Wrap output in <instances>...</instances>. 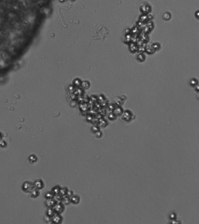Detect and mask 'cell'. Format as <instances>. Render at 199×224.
Segmentation results:
<instances>
[{"label":"cell","mask_w":199,"mask_h":224,"mask_svg":"<svg viewBox=\"0 0 199 224\" xmlns=\"http://www.w3.org/2000/svg\"><path fill=\"white\" fill-rule=\"evenodd\" d=\"M22 190L25 193H30L31 190L34 188L33 183L31 181H26L24 182L22 184Z\"/></svg>","instance_id":"obj_1"},{"label":"cell","mask_w":199,"mask_h":224,"mask_svg":"<svg viewBox=\"0 0 199 224\" xmlns=\"http://www.w3.org/2000/svg\"><path fill=\"white\" fill-rule=\"evenodd\" d=\"M53 208H54V210H55L56 213L60 214L62 213L64 210V204H63L62 202H57V203L56 204V205L53 207Z\"/></svg>","instance_id":"obj_2"},{"label":"cell","mask_w":199,"mask_h":224,"mask_svg":"<svg viewBox=\"0 0 199 224\" xmlns=\"http://www.w3.org/2000/svg\"><path fill=\"white\" fill-rule=\"evenodd\" d=\"M62 217L61 216V215H60V214L58 213H56L55 214L53 215L52 218H51V221L54 224H59L62 221Z\"/></svg>","instance_id":"obj_3"},{"label":"cell","mask_w":199,"mask_h":224,"mask_svg":"<svg viewBox=\"0 0 199 224\" xmlns=\"http://www.w3.org/2000/svg\"><path fill=\"white\" fill-rule=\"evenodd\" d=\"M33 185H34V188L38 189V190H40V189L43 188L44 187V183L40 179H38L35 181L33 183Z\"/></svg>","instance_id":"obj_4"},{"label":"cell","mask_w":199,"mask_h":224,"mask_svg":"<svg viewBox=\"0 0 199 224\" xmlns=\"http://www.w3.org/2000/svg\"><path fill=\"white\" fill-rule=\"evenodd\" d=\"M57 203L56 200L53 198L47 199L45 204L48 208H53Z\"/></svg>","instance_id":"obj_5"},{"label":"cell","mask_w":199,"mask_h":224,"mask_svg":"<svg viewBox=\"0 0 199 224\" xmlns=\"http://www.w3.org/2000/svg\"><path fill=\"white\" fill-rule=\"evenodd\" d=\"M30 196L32 197V198H36L39 195L40 193L39 191V190L38 189L35 188H33L32 190L30 192Z\"/></svg>","instance_id":"obj_6"},{"label":"cell","mask_w":199,"mask_h":224,"mask_svg":"<svg viewBox=\"0 0 199 224\" xmlns=\"http://www.w3.org/2000/svg\"><path fill=\"white\" fill-rule=\"evenodd\" d=\"M56 213V212L55 210H54L53 208H48L46 212V215L48 216V217L52 218Z\"/></svg>","instance_id":"obj_7"},{"label":"cell","mask_w":199,"mask_h":224,"mask_svg":"<svg viewBox=\"0 0 199 224\" xmlns=\"http://www.w3.org/2000/svg\"><path fill=\"white\" fill-rule=\"evenodd\" d=\"M79 201V197L78 195H74L70 197V202L74 204H78Z\"/></svg>","instance_id":"obj_8"},{"label":"cell","mask_w":199,"mask_h":224,"mask_svg":"<svg viewBox=\"0 0 199 224\" xmlns=\"http://www.w3.org/2000/svg\"><path fill=\"white\" fill-rule=\"evenodd\" d=\"M60 190V187L58 186V185H57V186L54 187L53 188L52 191L54 193V195H56L57 194L59 193Z\"/></svg>","instance_id":"obj_9"},{"label":"cell","mask_w":199,"mask_h":224,"mask_svg":"<svg viewBox=\"0 0 199 224\" xmlns=\"http://www.w3.org/2000/svg\"><path fill=\"white\" fill-rule=\"evenodd\" d=\"M54 195H55L54 194V193L52 191H50V192L46 193V194H45V197L46 199L53 198L54 197Z\"/></svg>","instance_id":"obj_10"},{"label":"cell","mask_w":199,"mask_h":224,"mask_svg":"<svg viewBox=\"0 0 199 224\" xmlns=\"http://www.w3.org/2000/svg\"><path fill=\"white\" fill-rule=\"evenodd\" d=\"M29 160L30 163H33L36 162L37 161V157L35 155H31L29 157Z\"/></svg>","instance_id":"obj_11"},{"label":"cell","mask_w":199,"mask_h":224,"mask_svg":"<svg viewBox=\"0 0 199 224\" xmlns=\"http://www.w3.org/2000/svg\"><path fill=\"white\" fill-rule=\"evenodd\" d=\"M67 191H68V190H67V188L66 187H60L59 194H60L61 195L64 196V195H65V194H66Z\"/></svg>","instance_id":"obj_12"},{"label":"cell","mask_w":199,"mask_h":224,"mask_svg":"<svg viewBox=\"0 0 199 224\" xmlns=\"http://www.w3.org/2000/svg\"><path fill=\"white\" fill-rule=\"evenodd\" d=\"M65 195H67V197H68L70 198L71 197L73 196V192L72 191H69V190H68V191H67V193H66V194H65Z\"/></svg>","instance_id":"obj_13"}]
</instances>
